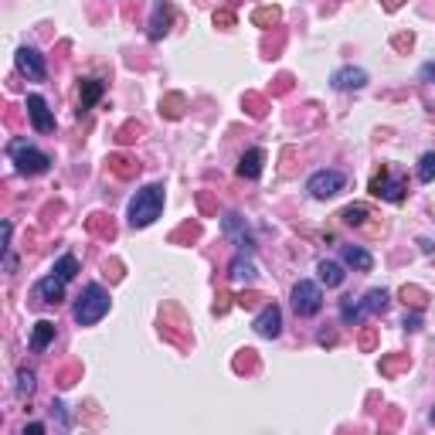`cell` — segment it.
Segmentation results:
<instances>
[{"label":"cell","instance_id":"6da1fadb","mask_svg":"<svg viewBox=\"0 0 435 435\" xmlns=\"http://www.w3.org/2000/svg\"><path fill=\"white\" fill-rule=\"evenodd\" d=\"M164 211V188L160 184H150V188L136 190V197L130 201V225L133 228H147L160 218Z\"/></svg>","mask_w":435,"mask_h":435},{"label":"cell","instance_id":"7a4b0ae2","mask_svg":"<svg viewBox=\"0 0 435 435\" xmlns=\"http://www.w3.org/2000/svg\"><path fill=\"white\" fill-rule=\"evenodd\" d=\"M106 313H109V293L95 283L85 286V293L78 296V303H75V323L78 326H92V323H99Z\"/></svg>","mask_w":435,"mask_h":435},{"label":"cell","instance_id":"3957f363","mask_svg":"<svg viewBox=\"0 0 435 435\" xmlns=\"http://www.w3.org/2000/svg\"><path fill=\"white\" fill-rule=\"evenodd\" d=\"M7 150H11V157H14V164H18V171L24 173V177H38V173H44L51 167V157L35 150L27 140H14Z\"/></svg>","mask_w":435,"mask_h":435},{"label":"cell","instance_id":"277c9868","mask_svg":"<svg viewBox=\"0 0 435 435\" xmlns=\"http://www.w3.org/2000/svg\"><path fill=\"white\" fill-rule=\"evenodd\" d=\"M384 306H388V289H371L360 303H343L341 317L343 323H360L367 313H381Z\"/></svg>","mask_w":435,"mask_h":435},{"label":"cell","instance_id":"5b68a950","mask_svg":"<svg viewBox=\"0 0 435 435\" xmlns=\"http://www.w3.org/2000/svg\"><path fill=\"white\" fill-rule=\"evenodd\" d=\"M320 306H323L320 283L300 279V283H296V289H293V310H296L300 317H313V313H320Z\"/></svg>","mask_w":435,"mask_h":435},{"label":"cell","instance_id":"8992f818","mask_svg":"<svg viewBox=\"0 0 435 435\" xmlns=\"http://www.w3.org/2000/svg\"><path fill=\"white\" fill-rule=\"evenodd\" d=\"M343 184H347V177H343L341 171H317L310 180H306V190H310L317 201H326V197L341 194Z\"/></svg>","mask_w":435,"mask_h":435},{"label":"cell","instance_id":"52a82bcc","mask_svg":"<svg viewBox=\"0 0 435 435\" xmlns=\"http://www.w3.org/2000/svg\"><path fill=\"white\" fill-rule=\"evenodd\" d=\"M405 190H408V184H405L401 177H388V173H381V177L371 180V194H374V197H384V201H391V204H398V201L405 197Z\"/></svg>","mask_w":435,"mask_h":435},{"label":"cell","instance_id":"ba28073f","mask_svg":"<svg viewBox=\"0 0 435 435\" xmlns=\"http://www.w3.org/2000/svg\"><path fill=\"white\" fill-rule=\"evenodd\" d=\"M252 326H255V333H259V337H265V341L279 337V330H283V310H279L276 303L265 306L262 313L255 317V323H252Z\"/></svg>","mask_w":435,"mask_h":435},{"label":"cell","instance_id":"9c48e42d","mask_svg":"<svg viewBox=\"0 0 435 435\" xmlns=\"http://www.w3.org/2000/svg\"><path fill=\"white\" fill-rule=\"evenodd\" d=\"M330 85L337 89V92H357L367 85V72L364 68H337L333 75H330Z\"/></svg>","mask_w":435,"mask_h":435},{"label":"cell","instance_id":"30bf717a","mask_svg":"<svg viewBox=\"0 0 435 435\" xmlns=\"http://www.w3.org/2000/svg\"><path fill=\"white\" fill-rule=\"evenodd\" d=\"M27 116H31V123H35V130L38 133L55 130V116H51L48 102H44L41 95H27Z\"/></svg>","mask_w":435,"mask_h":435},{"label":"cell","instance_id":"8fae6325","mask_svg":"<svg viewBox=\"0 0 435 435\" xmlns=\"http://www.w3.org/2000/svg\"><path fill=\"white\" fill-rule=\"evenodd\" d=\"M18 68H20V75H27L31 82H41V78L48 75L44 58H41L35 48H20V51H18Z\"/></svg>","mask_w":435,"mask_h":435},{"label":"cell","instance_id":"7c38bea8","mask_svg":"<svg viewBox=\"0 0 435 435\" xmlns=\"http://www.w3.org/2000/svg\"><path fill=\"white\" fill-rule=\"evenodd\" d=\"M35 293H38L44 303H61V300H65V279H58L55 272H51L48 279H41V283L35 286Z\"/></svg>","mask_w":435,"mask_h":435},{"label":"cell","instance_id":"4fadbf2b","mask_svg":"<svg viewBox=\"0 0 435 435\" xmlns=\"http://www.w3.org/2000/svg\"><path fill=\"white\" fill-rule=\"evenodd\" d=\"M262 164H265V153L255 147V150L242 153V160H238V177H248V180H255L259 173H262Z\"/></svg>","mask_w":435,"mask_h":435},{"label":"cell","instance_id":"5bb4252c","mask_svg":"<svg viewBox=\"0 0 435 435\" xmlns=\"http://www.w3.org/2000/svg\"><path fill=\"white\" fill-rule=\"evenodd\" d=\"M221 228H225V235H231L235 242L242 248L252 245V235H248V225L238 218V214H225V221H221Z\"/></svg>","mask_w":435,"mask_h":435},{"label":"cell","instance_id":"9a60e30c","mask_svg":"<svg viewBox=\"0 0 435 435\" xmlns=\"http://www.w3.org/2000/svg\"><path fill=\"white\" fill-rule=\"evenodd\" d=\"M343 262L350 265V269H357V272H371V269H374L371 252H364V248H357V245H347V248H343Z\"/></svg>","mask_w":435,"mask_h":435},{"label":"cell","instance_id":"2e32d148","mask_svg":"<svg viewBox=\"0 0 435 435\" xmlns=\"http://www.w3.org/2000/svg\"><path fill=\"white\" fill-rule=\"evenodd\" d=\"M55 341V323L51 320H41L35 323V333H31V350H48V343Z\"/></svg>","mask_w":435,"mask_h":435},{"label":"cell","instance_id":"e0dca14e","mask_svg":"<svg viewBox=\"0 0 435 435\" xmlns=\"http://www.w3.org/2000/svg\"><path fill=\"white\" fill-rule=\"evenodd\" d=\"M231 279H235V283H255V262L245 259V255H238V259L231 262Z\"/></svg>","mask_w":435,"mask_h":435},{"label":"cell","instance_id":"ac0fdd59","mask_svg":"<svg viewBox=\"0 0 435 435\" xmlns=\"http://www.w3.org/2000/svg\"><path fill=\"white\" fill-rule=\"evenodd\" d=\"M317 272H320V283H323V286H330V289L343 283V269H341L337 262H326V259H323V262L317 265Z\"/></svg>","mask_w":435,"mask_h":435},{"label":"cell","instance_id":"d6986e66","mask_svg":"<svg viewBox=\"0 0 435 435\" xmlns=\"http://www.w3.org/2000/svg\"><path fill=\"white\" fill-rule=\"evenodd\" d=\"M51 272H55L58 279L72 283V279H75V272H78V259H75V255H61V259L55 262V269H51Z\"/></svg>","mask_w":435,"mask_h":435},{"label":"cell","instance_id":"ffe728a7","mask_svg":"<svg viewBox=\"0 0 435 435\" xmlns=\"http://www.w3.org/2000/svg\"><path fill=\"white\" fill-rule=\"evenodd\" d=\"M99 95H102V85H99L95 78H85V82H82V109L95 106V102H99Z\"/></svg>","mask_w":435,"mask_h":435},{"label":"cell","instance_id":"44dd1931","mask_svg":"<svg viewBox=\"0 0 435 435\" xmlns=\"http://www.w3.org/2000/svg\"><path fill=\"white\" fill-rule=\"evenodd\" d=\"M418 180H422V184H432L435 180V153H425V157L418 160Z\"/></svg>","mask_w":435,"mask_h":435},{"label":"cell","instance_id":"7402d4cb","mask_svg":"<svg viewBox=\"0 0 435 435\" xmlns=\"http://www.w3.org/2000/svg\"><path fill=\"white\" fill-rule=\"evenodd\" d=\"M364 218H367V208H364V204H350V208L343 211V221H347V225H364Z\"/></svg>","mask_w":435,"mask_h":435},{"label":"cell","instance_id":"603a6c76","mask_svg":"<svg viewBox=\"0 0 435 435\" xmlns=\"http://www.w3.org/2000/svg\"><path fill=\"white\" fill-rule=\"evenodd\" d=\"M18 381H20V384H18V395L20 398H27L31 391H35V374H31V371H20Z\"/></svg>","mask_w":435,"mask_h":435},{"label":"cell","instance_id":"cb8c5ba5","mask_svg":"<svg viewBox=\"0 0 435 435\" xmlns=\"http://www.w3.org/2000/svg\"><path fill=\"white\" fill-rule=\"evenodd\" d=\"M27 432H31V435H41V432H44V425H41V422H35V425H27V429H24V435H27Z\"/></svg>","mask_w":435,"mask_h":435},{"label":"cell","instance_id":"d4e9b609","mask_svg":"<svg viewBox=\"0 0 435 435\" xmlns=\"http://www.w3.org/2000/svg\"><path fill=\"white\" fill-rule=\"evenodd\" d=\"M422 75H425V78H432V75H435V65H425V68H422Z\"/></svg>","mask_w":435,"mask_h":435}]
</instances>
